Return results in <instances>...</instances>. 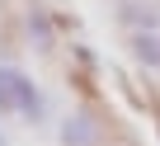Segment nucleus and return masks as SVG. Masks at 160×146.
Here are the masks:
<instances>
[{
    "label": "nucleus",
    "mask_w": 160,
    "mask_h": 146,
    "mask_svg": "<svg viewBox=\"0 0 160 146\" xmlns=\"http://www.w3.org/2000/svg\"><path fill=\"white\" fill-rule=\"evenodd\" d=\"M0 113L5 118H42V90L24 76L19 66H0Z\"/></svg>",
    "instance_id": "1"
},
{
    "label": "nucleus",
    "mask_w": 160,
    "mask_h": 146,
    "mask_svg": "<svg viewBox=\"0 0 160 146\" xmlns=\"http://www.w3.org/2000/svg\"><path fill=\"white\" fill-rule=\"evenodd\" d=\"M132 57L146 66V71H160V33H132Z\"/></svg>",
    "instance_id": "4"
},
{
    "label": "nucleus",
    "mask_w": 160,
    "mask_h": 146,
    "mask_svg": "<svg viewBox=\"0 0 160 146\" xmlns=\"http://www.w3.org/2000/svg\"><path fill=\"white\" fill-rule=\"evenodd\" d=\"M0 146H5V137H0Z\"/></svg>",
    "instance_id": "5"
},
{
    "label": "nucleus",
    "mask_w": 160,
    "mask_h": 146,
    "mask_svg": "<svg viewBox=\"0 0 160 146\" xmlns=\"http://www.w3.org/2000/svg\"><path fill=\"white\" fill-rule=\"evenodd\" d=\"M118 19H122L132 33H151V28H160V10H155V5H141V0H127V5L118 10Z\"/></svg>",
    "instance_id": "3"
},
{
    "label": "nucleus",
    "mask_w": 160,
    "mask_h": 146,
    "mask_svg": "<svg viewBox=\"0 0 160 146\" xmlns=\"http://www.w3.org/2000/svg\"><path fill=\"white\" fill-rule=\"evenodd\" d=\"M94 141H99V123L90 108H75L61 123V146H94Z\"/></svg>",
    "instance_id": "2"
}]
</instances>
